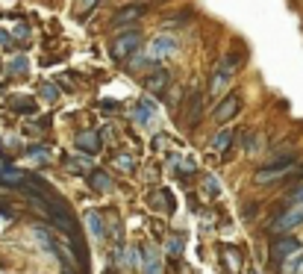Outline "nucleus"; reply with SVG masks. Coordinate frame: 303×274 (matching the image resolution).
Wrapping results in <instances>:
<instances>
[{
	"mask_svg": "<svg viewBox=\"0 0 303 274\" xmlns=\"http://www.w3.org/2000/svg\"><path fill=\"white\" fill-rule=\"evenodd\" d=\"M9 107H18L15 112H27V115H33V112H35V103H33V100H27V97H12Z\"/></svg>",
	"mask_w": 303,
	"mask_h": 274,
	"instance_id": "dca6fc26",
	"label": "nucleus"
},
{
	"mask_svg": "<svg viewBox=\"0 0 303 274\" xmlns=\"http://www.w3.org/2000/svg\"><path fill=\"white\" fill-rule=\"evenodd\" d=\"M97 3H100V0H80V3H77V9H80V12H89L92 6H97Z\"/></svg>",
	"mask_w": 303,
	"mask_h": 274,
	"instance_id": "412c9836",
	"label": "nucleus"
},
{
	"mask_svg": "<svg viewBox=\"0 0 303 274\" xmlns=\"http://www.w3.org/2000/svg\"><path fill=\"white\" fill-rule=\"evenodd\" d=\"M289 171H292V165H271V168H262V171H256V174H253V180L262 186V183H274V180L286 177Z\"/></svg>",
	"mask_w": 303,
	"mask_h": 274,
	"instance_id": "423d86ee",
	"label": "nucleus"
},
{
	"mask_svg": "<svg viewBox=\"0 0 303 274\" xmlns=\"http://www.w3.org/2000/svg\"><path fill=\"white\" fill-rule=\"evenodd\" d=\"M174 48H177V41L171 36H159V38H153L150 56H153V59H159V56H165V53H171Z\"/></svg>",
	"mask_w": 303,
	"mask_h": 274,
	"instance_id": "6e6552de",
	"label": "nucleus"
},
{
	"mask_svg": "<svg viewBox=\"0 0 303 274\" xmlns=\"http://www.w3.org/2000/svg\"><path fill=\"white\" fill-rule=\"evenodd\" d=\"M150 206L153 209H159V213H171L174 209V198H171V192H153L150 195Z\"/></svg>",
	"mask_w": 303,
	"mask_h": 274,
	"instance_id": "1a4fd4ad",
	"label": "nucleus"
},
{
	"mask_svg": "<svg viewBox=\"0 0 303 274\" xmlns=\"http://www.w3.org/2000/svg\"><path fill=\"white\" fill-rule=\"evenodd\" d=\"M230 83V77H224V74H212V95H215V92H224V86Z\"/></svg>",
	"mask_w": 303,
	"mask_h": 274,
	"instance_id": "6ab92c4d",
	"label": "nucleus"
},
{
	"mask_svg": "<svg viewBox=\"0 0 303 274\" xmlns=\"http://www.w3.org/2000/svg\"><path fill=\"white\" fill-rule=\"evenodd\" d=\"M303 224V203H297V206H286V213L277 215L274 221H271V233H277V236H283V233H292L294 227Z\"/></svg>",
	"mask_w": 303,
	"mask_h": 274,
	"instance_id": "f257e3e1",
	"label": "nucleus"
},
{
	"mask_svg": "<svg viewBox=\"0 0 303 274\" xmlns=\"http://www.w3.org/2000/svg\"><path fill=\"white\" fill-rule=\"evenodd\" d=\"M171 83V74L168 71H153V74H147V80H144V89L147 92H153V95H159V92H165V86Z\"/></svg>",
	"mask_w": 303,
	"mask_h": 274,
	"instance_id": "0eeeda50",
	"label": "nucleus"
},
{
	"mask_svg": "<svg viewBox=\"0 0 303 274\" xmlns=\"http://www.w3.org/2000/svg\"><path fill=\"white\" fill-rule=\"evenodd\" d=\"M65 274H71V268H65Z\"/></svg>",
	"mask_w": 303,
	"mask_h": 274,
	"instance_id": "393cba45",
	"label": "nucleus"
},
{
	"mask_svg": "<svg viewBox=\"0 0 303 274\" xmlns=\"http://www.w3.org/2000/svg\"><path fill=\"white\" fill-rule=\"evenodd\" d=\"M33 236L38 239V245H41V248L45 250H50V254H56V242H53V236H50V233H47V227H41V224H35L33 227Z\"/></svg>",
	"mask_w": 303,
	"mask_h": 274,
	"instance_id": "9b49d317",
	"label": "nucleus"
},
{
	"mask_svg": "<svg viewBox=\"0 0 303 274\" xmlns=\"http://www.w3.org/2000/svg\"><path fill=\"white\" fill-rule=\"evenodd\" d=\"M139 15H141V9H139V6H127V9H121V12L115 15L112 27H124V24H129V21H136Z\"/></svg>",
	"mask_w": 303,
	"mask_h": 274,
	"instance_id": "ddd939ff",
	"label": "nucleus"
},
{
	"mask_svg": "<svg viewBox=\"0 0 303 274\" xmlns=\"http://www.w3.org/2000/svg\"><path fill=\"white\" fill-rule=\"evenodd\" d=\"M230 144H233V130L215 133V139H212V151H215V154H227Z\"/></svg>",
	"mask_w": 303,
	"mask_h": 274,
	"instance_id": "f8f14e48",
	"label": "nucleus"
},
{
	"mask_svg": "<svg viewBox=\"0 0 303 274\" xmlns=\"http://www.w3.org/2000/svg\"><path fill=\"white\" fill-rule=\"evenodd\" d=\"M242 62L235 59V56H224L221 59V65H218V74H224V77H233V71L239 68Z\"/></svg>",
	"mask_w": 303,
	"mask_h": 274,
	"instance_id": "2eb2a0df",
	"label": "nucleus"
},
{
	"mask_svg": "<svg viewBox=\"0 0 303 274\" xmlns=\"http://www.w3.org/2000/svg\"><path fill=\"white\" fill-rule=\"evenodd\" d=\"M141 260H144V274H162V265H159V260L153 257L150 248L141 250Z\"/></svg>",
	"mask_w": 303,
	"mask_h": 274,
	"instance_id": "4468645a",
	"label": "nucleus"
},
{
	"mask_svg": "<svg viewBox=\"0 0 303 274\" xmlns=\"http://www.w3.org/2000/svg\"><path fill=\"white\" fill-rule=\"evenodd\" d=\"M168 248H171V254H180V248H183V242H180L177 236H171V239H168Z\"/></svg>",
	"mask_w": 303,
	"mask_h": 274,
	"instance_id": "b1692460",
	"label": "nucleus"
},
{
	"mask_svg": "<svg viewBox=\"0 0 303 274\" xmlns=\"http://www.w3.org/2000/svg\"><path fill=\"white\" fill-rule=\"evenodd\" d=\"M239 109H242V97H239V95H227L218 107L212 109V115H215V121H218V124H227L230 118H235V115H239Z\"/></svg>",
	"mask_w": 303,
	"mask_h": 274,
	"instance_id": "7ed1b4c3",
	"label": "nucleus"
},
{
	"mask_svg": "<svg viewBox=\"0 0 303 274\" xmlns=\"http://www.w3.org/2000/svg\"><path fill=\"white\" fill-rule=\"evenodd\" d=\"M41 95H45L47 100H56V97H59V92L53 89V86H45V89H41Z\"/></svg>",
	"mask_w": 303,
	"mask_h": 274,
	"instance_id": "5701e85b",
	"label": "nucleus"
},
{
	"mask_svg": "<svg viewBox=\"0 0 303 274\" xmlns=\"http://www.w3.org/2000/svg\"><path fill=\"white\" fill-rule=\"evenodd\" d=\"M188 112H186V118H183V124L186 127H198V121H200V109H203V97H200V92L194 89L191 92V97H188Z\"/></svg>",
	"mask_w": 303,
	"mask_h": 274,
	"instance_id": "39448f33",
	"label": "nucleus"
},
{
	"mask_svg": "<svg viewBox=\"0 0 303 274\" xmlns=\"http://www.w3.org/2000/svg\"><path fill=\"white\" fill-rule=\"evenodd\" d=\"M294 250H300V242H297V239H292V236L289 239H277V242L271 245V257H274L277 262H283V260H289Z\"/></svg>",
	"mask_w": 303,
	"mask_h": 274,
	"instance_id": "20e7f679",
	"label": "nucleus"
},
{
	"mask_svg": "<svg viewBox=\"0 0 303 274\" xmlns=\"http://www.w3.org/2000/svg\"><path fill=\"white\" fill-rule=\"evenodd\" d=\"M77 147H82V151H92V154H97V151H100V136H97V133H92V130L80 133V136H77Z\"/></svg>",
	"mask_w": 303,
	"mask_h": 274,
	"instance_id": "9d476101",
	"label": "nucleus"
},
{
	"mask_svg": "<svg viewBox=\"0 0 303 274\" xmlns=\"http://www.w3.org/2000/svg\"><path fill=\"white\" fill-rule=\"evenodd\" d=\"M283 203H286V206H297V203H303V186H300V189H294Z\"/></svg>",
	"mask_w": 303,
	"mask_h": 274,
	"instance_id": "aec40b11",
	"label": "nucleus"
},
{
	"mask_svg": "<svg viewBox=\"0 0 303 274\" xmlns=\"http://www.w3.org/2000/svg\"><path fill=\"white\" fill-rule=\"evenodd\" d=\"M118 168H124V171H133V159H129V156H118Z\"/></svg>",
	"mask_w": 303,
	"mask_h": 274,
	"instance_id": "4be33fe9",
	"label": "nucleus"
},
{
	"mask_svg": "<svg viewBox=\"0 0 303 274\" xmlns=\"http://www.w3.org/2000/svg\"><path fill=\"white\" fill-rule=\"evenodd\" d=\"M85 221H89V230H92L94 236H103V221H100V215L89 213L85 215Z\"/></svg>",
	"mask_w": 303,
	"mask_h": 274,
	"instance_id": "a211bd4d",
	"label": "nucleus"
},
{
	"mask_svg": "<svg viewBox=\"0 0 303 274\" xmlns=\"http://www.w3.org/2000/svg\"><path fill=\"white\" fill-rule=\"evenodd\" d=\"M139 41H141V36L133 30V33H121V36L112 41V48H109V53H112V59H127L133 50L139 48Z\"/></svg>",
	"mask_w": 303,
	"mask_h": 274,
	"instance_id": "f03ea898",
	"label": "nucleus"
},
{
	"mask_svg": "<svg viewBox=\"0 0 303 274\" xmlns=\"http://www.w3.org/2000/svg\"><path fill=\"white\" fill-rule=\"evenodd\" d=\"M92 186H94V189H100V192L112 189V183H109V177H106L103 171H94V174H92Z\"/></svg>",
	"mask_w": 303,
	"mask_h": 274,
	"instance_id": "f3484780",
	"label": "nucleus"
}]
</instances>
